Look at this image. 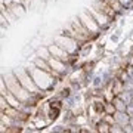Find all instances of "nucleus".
Returning a JSON list of instances; mask_svg holds the SVG:
<instances>
[{
  "instance_id": "8",
  "label": "nucleus",
  "mask_w": 133,
  "mask_h": 133,
  "mask_svg": "<svg viewBox=\"0 0 133 133\" xmlns=\"http://www.w3.org/2000/svg\"><path fill=\"white\" fill-rule=\"evenodd\" d=\"M48 61H49L50 66H52L55 71H58V72H62V71H64V68H65V66H64V64H62L61 59H56V58L52 56V58H49Z\"/></svg>"
},
{
  "instance_id": "10",
  "label": "nucleus",
  "mask_w": 133,
  "mask_h": 133,
  "mask_svg": "<svg viewBox=\"0 0 133 133\" xmlns=\"http://www.w3.org/2000/svg\"><path fill=\"white\" fill-rule=\"evenodd\" d=\"M12 12H14V15H16V16H22L25 12V9L21 6V3H14V9H10Z\"/></svg>"
},
{
  "instance_id": "14",
  "label": "nucleus",
  "mask_w": 133,
  "mask_h": 133,
  "mask_svg": "<svg viewBox=\"0 0 133 133\" xmlns=\"http://www.w3.org/2000/svg\"><path fill=\"white\" fill-rule=\"evenodd\" d=\"M114 105H115V108H117V111H121V112H124V109H126V105H124L123 102L118 99V98H115Z\"/></svg>"
},
{
  "instance_id": "18",
  "label": "nucleus",
  "mask_w": 133,
  "mask_h": 133,
  "mask_svg": "<svg viewBox=\"0 0 133 133\" xmlns=\"http://www.w3.org/2000/svg\"><path fill=\"white\" fill-rule=\"evenodd\" d=\"M120 2H121V5H126V3H127L129 0H120Z\"/></svg>"
},
{
  "instance_id": "9",
  "label": "nucleus",
  "mask_w": 133,
  "mask_h": 133,
  "mask_svg": "<svg viewBox=\"0 0 133 133\" xmlns=\"http://www.w3.org/2000/svg\"><path fill=\"white\" fill-rule=\"evenodd\" d=\"M121 92H123V80L117 78V80L114 81V84H112V95H114V96H120Z\"/></svg>"
},
{
  "instance_id": "4",
  "label": "nucleus",
  "mask_w": 133,
  "mask_h": 133,
  "mask_svg": "<svg viewBox=\"0 0 133 133\" xmlns=\"http://www.w3.org/2000/svg\"><path fill=\"white\" fill-rule=\"evenodd\" d=\"M49 50H50V55L56 59H61L62 62H66L70 59V52H66L64 48H61L59 44H50L49 46Z\"/></svg>"
},
{
  "instance_id": "16",
  "label": "nucleus",
  "mask_w": 133,
  "mask_h": 133,
  "mask_svg": "<svg viewBox=\"0 0 133 133\" xmlns=\"http://www.w3.org/2000/svg\"><path fill=\"white\" fill-rule=\"evenodd\" d=\"M2 3L3 5H10V3H14V0H2Z\"/></svg>"
},
{
  "instance_id": "6",
  "label": "nucleus",
  "mask_w": 133,
  "mask_h": 133,
  "mask_svg": "<svg viewBox=\"0 0 133 133\" xmlns=\"http://www.w3.org/2000/svg\"><path fill=\"white\" fill-rule=\"evenodd\" d=\"M56 42H58V44H59L61 48L65 49L66 52H72V50L76 49V46H74V44H70V43L77 42V40H74V38H71V37H68V36H65V37H56Z\"/></svg>"
},
{
  "instance_id": "11",
  "label": "nucleus",
  "mask_w": 133,
  "mask_h": 133,
  "mask_svg": "<svg viewBox=\"0 0 133 133\" xmlns=\"http://www.w3.org/2000/svg\"><path fill=\"white\" fill-rule=\"evenodd\" d=\"M105 2H107L115 12H118V10L121 9V2H120V0H105Z\"/></svg>"
},
{
  "instance_id": "13",
  "label": "nucleus",
  "mask_w": 133,
  "mask_h": 133,
  "mask_svg": "<svg viewBox=\"0 0 133 133\" xmlns=\"http://www.w3.org/2000/svg\"><path fill=\"white\" fill-rule=\"evenodd\" d=\"M37 55H38L40 58H43V59H49V58H50V50H49V48H48V49H46V48L38 49Z\"/></svg>"
},
{
  "instance_id": "7",
  "label": "nucleus",
  "mask_w": 133,
  "mask_h": 133,
  "mask_svg": "<svg viewBox=\"0 0 133 133\" xmlns=\"http://www.w3.org/2000/svg\"><path fill=\"white\" fill-rule=\"evenodd\" d=\"M61 112V104L59 102H50L48 107V114H49V120H55Z\"/></svg>"
},
{
  "instance_id": "12",
  "label": "nucleus",
  "mask_w": 133,
  "mask_h": 133,
  "mask_svg": "<svg viewBox=\"0 0 133 133\" xmlns=\"http://www.w3.org/2000/svg\"><path fill=\"white\" fill-rule=\"evenodd\" d=\"M117 112V108H115L114 104H109V102H105V114H115Z\"/></svg>"
},
{
  "instance_id": "15",
  "label": "nucleus",
  "mask_w": 133,
  "mask_h": 133,
  "mask_svg": "<svg viewBox=\"0 0 133 133\" xmlns=\"http://www.w3.org/2000/svg\"><path fill=\"white\" fill-rule=\"evenodd\" d=\"M34 124H36V127H40V129L46 126V123H44L43 120H34Z\"/></svg>"
},
{
  "instance_id": "1",
  "label": "nucleus",
  "mask_w": 133,
  "mask_h": 133,
  "mask_svg": "<svg viewBox=\"0 0 133 133\" xmlns=\"http://www.w3.org/2000/svg\"><path fill=\"white\" fill-rule=\"evenodd\" d=\"M80 21L83 22V25H84L86 28H87V30L92 33V36H96V34H98V31H99L101 27H99V24L96 22L95 18H93V16H92L89 12H87V14H81Z\"/></svg>"
},
{
  "instance_id": "5",
  "label": "nucleus",
  "mask_w": 133,
  "mask_h": 133,
  "mask_svg": "<svg viewBox=\"0 0 133 133\" xmlns=\"http://www.w3.org/2000/svg\"><path fill=\"white\" fill-rule=\"evenodd\" d=\"M89 14L95 18V21L99 24V27H107V25L109 24V18H108V16H107V15H104V14H101V12H98L95 8L89 9Z\"/></svg>"
},
{
  "instance_id": "17",
  "label": "nucleus",
  "mask_w": 133,
  "mask_h": 133,
  "mask_svg": "<svg viewBox=\"0 0 133 133\" xmlns=\"http://www.w3.org/2000/svg\"><path fill=\"white\" fill-rule=\"evenodd\" d=\"M129 65H133V55H130V59H129Z\"/></svg>"
},
{
  "instance_id": "2",
  "label": "nucleus",
  "mask_w": 133,
  "mask_h": 133,
  "mask_svg": "<svg viewBox=\"0 0 133 133\" xmlns=\"http://www.w3.org/2000/svg\"><path fill=\"white\" fill-rule=\"evenodd\" d=\"M93 8H95L98 12H101V14H104V15H107L109 19L111 18H114L115 16V10L111 8V6L105 2V0H96L95 3H93Z\"/></svg>"
},
{
  "instance_id": "3",
  "label": "nucleus",
  "mask_w": 133,
  "mask_h": 133,
  "mask_svg": "<svg viewBox=\"0 0 133 133\" xmlns=\"http://www.w3.org/2000/svg\"><path fill=\"white\" fill-rule=\"evenodd\" d=\"M16 77H18V80L21 81V84L24 86L27 90H30L33 95H36V93H37V86L31 81L30 74H27V72H16Z\"/></svg>"
}]
</instances>
